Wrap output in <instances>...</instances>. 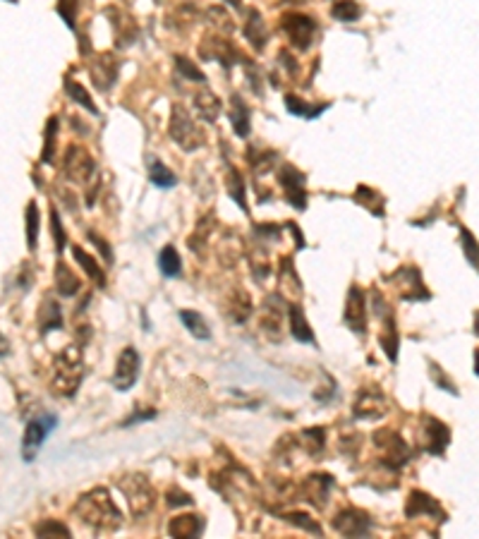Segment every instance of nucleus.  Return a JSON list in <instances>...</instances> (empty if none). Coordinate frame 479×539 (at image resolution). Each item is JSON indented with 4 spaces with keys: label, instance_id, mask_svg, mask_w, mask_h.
I'll use <instances>...</instances> for the list:
<instances>
[{
    "label": "nucleus",
    "instance_id": "nucleus-15",
    "mask_svg": "<svg viewBox=\"0 0 479 539\" xmlns=\"http://www.w3.org/2000/svg\"><path fill=\"white\" fill-rule=\"evenodd\" d=\"M386 412V403L381 398V393H377V398H374V391L367 393L362 391L359 393V400L355 403V415L357 417H381Z\"/></svg>",
    "mask_w": 479,
    "mask_h": 539
},
{
    "label": "nucleus",
    "instance_id": "nucleus-25",
    "mask_svg": "<svg viewBox=\"0 0 479 539\" xmlns=\"http://www.w3.org/2000/svg\"><path fill=\"white\" fill-rule=\"evenodd\" d=\"M180 321L185 324V328L192 333L194 338H204L206 340L209 336H211V331H209V326H206V321H204L201 314H196L192 310H185V312H180Z\"/></svg>",
    "mask_w": 479,
    "mask_h": 539
},
{
    "label": "nucleus",
    "instance_id": "nucleus-31",
    "mask_svg": "<svg viewBox=\"0 0 479 539\" xmlns=\"http://www.w3.org/2000/svg\"><path fill=\"white\" fill-rule=\"evenodd\" d=\"M38 537H70V528L60 520H43L36 525Z\"/></svg>",
    "mask_w": 479,
    "mask_h": 539
},
{
    "label": "nucleus",
    "instance_id": "nucleus-28",
    "mask_svg": "<svg viewBox=\"0 0 479 539\" xmlns=\"http://www.w3.org/2000/svg\"><path fill=\"white\" fill-rule=\"evenodd\" d=\"M331 15L338 19V22H355L362 15V10H359V5L355 0H336L331 8Z\"/></svg>",
    "mask_w": 479,
    "mask_h": 539
},
{
    "label": "nucleus",
    "instance_id": "nucleus-20",
    "mask_svg": "<svg viewBox=\"0 0 479 539\" xmlns=\"http://www.w3.org/2000/svg\"><path fill=\"white\" fill-rule=\"evenodd\" d=\"M379 343L389 355L391 362H396L398 360V331H396V321L391 319V314H386L384 317V333L379 336Z\"/></svg>",
    "mask_w": 479,
    "mask_h": 539
},
{
    "label": "nucleus",
    "instance_id": "nucleus-36",
    "mask_svg": "<svg viewBox=\"0 0 479 539\" xmlns=\"http://www.w3.org/2000/svg\"><path fill=\"white\" fill-rule=\"evenodd\" d=\"M175 63H178V70L182 72V77H187V80H192V82H204V72L196 68V65L189 61V58L178 56V58H175Z\"/></svg>",
    "mask_w": 479,
    "mask_h": 539
},
{
    "label": "nucleus",
    "instance_id": "nucleus-29",
    "mask_svg": "<svg viewBox=\"0 0 479 539\" xmlns=\"http://www.w3.org/2000/svg\"><path fill=\"white\" fill-rule=\"evenodd\" d=\"M63 326V314H60V307L56 305L53 300L43 302L41 307V331H53V328H60Z\"/></svg>",
    "mask_w": 479,
    "mask_h": 539
},
{
    "label": "nucleus",
    "instance_id": "nucleus-16",
    "mask_svg": "<svg viewBox=\"0 0 479 539\" xmlns=\"http://www.w3.org/2000/svg\"><path fill=\"white\" fill-rule=\"evenodd\" d=\"M245 36L247 41L254 46L257 51H264L266 46V27H264V19L257 10H249V19L245 22Z\"/></svg>",
    "mask_w": 479,
    "mask_h": 539
},
{
    "label": "nucleus",
    "instance_id": "nucleus-26",
    "mask_svg": "<svg viewBox=\"0 0 479 539\" xmlns=\"http://www.w3.org/2000/svg\"><path fill=\"white\" fill-rule=\"evenodd\" d=\"M285 106H288V110H290L293 115H300V117H319L326 108H329V103H321V106H310V103H305V101H302V98H298V96H285Z\"/></svg>",
    "mask_w": 479,
    "mask_h": 539
},
{
    "label": "nucleus",
    "instance_id": "nucleus-34",
    "mask_svg": "<svg viewBox=\"0 0 479 539\" xmlns=\"http://www.w3.org/2000/svg\"><path fill=\"white\" fill-rule=\"evenodd\" d=\"M77 10H80V0H58V15L65 19L70 29H75Z\"/></svg>",
    "mask_w": 479,
    "mask_h": 539
},
{
    "label": "nucleus",
    "instance_id": "nucleus-42",
    "mask_svg": "<svg viewBox=\"0 0 479 539\" xmlns=\"http://www.w3.org/2000/svg\"><path fill=\"white\" fill-rule=\"evenodd\" d=\"M475 374H477V377H479V347H477V350H475Z\"/></svg>",
    "mask_w": 479,
    "mask_h": 539
},
{
    "label": "nucleus",
    "instance_id": "nucleus-33",
    "mask_svg": "<svg viewBox=\"0 0 479 539\" xmlns=\"http://www.w3.org/2000/svg\"><path fill=\"white\" fill-rule=\"evenodd\" d=\"M56 132H58V117H51V122L46 125V147H43V163L53 161V151H56Z\"/></svg>",
    "mask_w": 479,
    "mask_h": 539
},
{
    "label": "nucleus",
    "instance_id": "nucleus-18",
    "mask_svg": "<svg viewBox=\"0 0 479 539\" xmlns=\"http://www.w3.org/2000/svg\"><path fill=\"white\" fill-rule=\"evenodd\" d=\"M231 122L235 127L238 137H249V130H252V120H249V110L245 106V101L235 94L233 96V108H231Z\"/></svg>",
    "mask_w": 479,
    "mask_h": 539
},
{
    "label": "nucleus",
    "instance_id": "nucleus-43",
    "mask_svg": "<svg viewBox=\"0 0 479 539\" xmlns=\"http://www.w3.org/2000/svg\"><path fill=\"white\" fill-rule=\"evenodd\" d=\"M226 3H231L233 8H240V3H242V0H226Z\"/></svg>",
    "mask_w": 479,
    "mask_h": 539
},
{
    "label": "nucleus",
    "instance_id": "nucleus-3",
    "mask_svg": "<svg viewBox=\"0 0 479 539\" xmlns=\"http://www.w3.org/2000/svg\"><path fill=\"white\" fill-rule=\"evenodd\" d=\"M168 135H170V140H173L180 149H185V151H194V149H199L201 144H204V135L196 130L194 120L189 117L187 110L180 108V106L173 108V117H170Z\"/></svg>",
    "mask_w": 479,
    "mask_h": 539
},
{
    "label": "nucleus",
    "instance_id": "nucleus-41",
    "mask_svg": "<svg viewBox=\"0 0 479 539\" xmlns=\"http://www.w3.org/2000/svg\"><path fill=\"white\" fill-rule=\"evenodd\" d=\"M8 352H10V340L5 338L3 333H0V357H5Z\"/></svg>",
    "mask_w": 479,
    "mask_h": 539
},
{
    "label": "nucleus",
    "instance_id": "nucleus-2",
    "mask_svg": "<svg viewBox=\"0 0 479 539\" xmlns=\"http://www.w3.org/2000/svg\"><path fill=\"white\" fill-rule=\"evenodd\" d=\"M82 381V357L80 350L72 347V350H65L60 357H56L53 365V389L63 396H72L77 391Z\"/></svg>",
    "mask_w": 479,
    "mask_h": 539
},
{
    "label": "nucleus",
    "instance_id": "nucleus-21",
    "mask_svg": "<svg viewBox=\"0 0 479 539\" xmlns=\"http://www.w3.org/2000/svg\"><path fill=\"white\" fill-rule=\"evenodd\" d=\"M149 180L161 189H170V187L178 185V177L170 173L168 166H163V163L156 159L149 161Z\"/></svg>",
    "mask_w": 479,
    "mask_h": 539
},
{
    "label": "nucleus",
    "instance_id": "nucleus-7",
    "mask_svg": "<svg viewBox=\"0 0 479 539\" xmlns=\"http://www.w3.org/2000/svg\"><path fill=\"white\" fill-rule=\"evenodd\" d=\"M137 377H140V355L135 347H125L113 374V386L117 391H127L135 386Z\"/></svg>",
    "mask_w": 479,
    "mask_h": 539
},
{
    "label": "nucleus",
    "instance_id": "nucleus-14",
    "mask_svg": "<svg viewBox=\"0 0 479 539\" xmlns=\"http://www.w3.org/2000/svg\"><path fill=\"white\" fill-rule=\"evenodd\" d=\"M201 530H204V520L199 516H180L168 525V532L173 537H199Z\"/></svg>",
    "mask_w": 479,
    "mask_h": 539
},
{
    "label": "nucleus",
    "instance_id": "nucleus-30",
    "mask_svg": "<svg viewBox=\"0 0 479 539\" xmlns=\"http://www.w3.org/2000/svg\"><path fill=\"white\" fill-rule=\"evenodd\" d=\"M226 185H228V192H231L233 199L240 204L242 211L249 214V211H247V199H245V182H242V177H240V173H238V170H235V168L228 170Z\"/></svg>",
    "mask_w": 479,
    "mask_h": 539
},
{
    "label": "nucleus",
    "instance_id": "nucleus-8",
    "mask_svg": "<svg viewBox=\"0 0 479 539\" xmlns=\"http://www.w3.org/2000/svg\"><path fill=\"white\" fill-rule=\"evenodd\" d=\"M278 182L285 192V199L290 202V206L295 209H305L307 206V192H305V175L300 170H295L293 166H283L278 173Z\"/></svg>",
    "mask_w": 479,
    "mask_h": 539
},
{
    "label": "nucleus",
    "instance_id": "nucleus-35",
    "mask_svg": "<svg viewBox=\"0 0 479 539\" xmlns=\"http://www.w3.org/2000/svg\"><path fill=\"white\" fill-rule=\"evenodd\" d=\"M463 247H465V256H468V261L472 266L477 268L479 271V245H477V240H475V235L470 233V230H465L463 228Z\"/></svg>",
    "mask_w": 479,
    "mask_h": 539
},
{
    "label": "nucleus",
    "instance_id": "nucleus-38",
    "mask_svg": "<svg viewBox=\"0 0 479 539\" xmlns=\"http://www.w3.org/2000/svg\"><path fill=\"white\" fill-rule=\"evenodd\" d=\"M288 520H290L293 525H300V528H305V530L314 532V535H321L319 523L310 520V516H305V513H293V516H288Z\"/></svg>",
    "mask_w": 479,
    "mask_h": 539
},
{
    "label": "nucleus",
    "instance_id": "nucleus-27",
    "mask_svg": "<svg viewBox=\"0 0 479 539\" xmlns=\"http://www.w3.org/2000/svg\"><path fill=\"white\" fill-rule=\"evenodd\" d=\"M65 91H68V96L72 98V101H77L80 106H84L89 110V113H94V115H98V108H96V103L91 101V96H89V91L82 87L80 82H75V80H65Z\"/></svg>",
    "mask_w": 479,
    "mask_h": 539
},
{
    "label": "nucleus",
    "instance_id": "nucleus-12",
    "mask_svg": "<svg viewBox=\"0 0 479 539\" xmlns=\"http://www.w3.org/2000/svg\"><path fill=\"white\" fill-rule=\"evenodd\" d=\"M426 439H429L426 451H429L431 456H443L446 446L451 444V429L441 422V419L426 417Z\"/></svg>",
    "mask_w": 479,
    "mask_h": 539
},
{
    "label": "nucleus",
    "instance_id": "nucleus-10",
    "mask_svg": "<svg viewBox=\"0 0 479 539\" xmlns=\"http://www.w3.org/2000/svg\"><path fill=\"white\" fill-rule=\"evenodd\" d=\"M345 324L357 333V336H364L367 331V305H364V295L355 286L347 295V307H345Z\"/></svg>",
    "mask_w": 479,
    "mask_h": 539
},
{
    "label": "nucleus",
    "instance_id": "nucleus-9",
    "mask_svg": "<svg viewBox=\"0 0 479 539\" xmlns=\"http://www.w3.org/2000/svg\"><path fill=\"white\" fill-rule=\"evenodd\" d=\"M65 173L77 182H87L91 173H94V161L84 149L70 147L68 154H65Z\"/></svg>",
    "mask_w": 479,
    "mask_h": 539
},
{
    "label": "nucleus",
    "instance_id": "nucleus-32",
    "mask_svg": "<svg viewBox=\"0 0 479 539\" xmlns=\"http://www.w3.org/2000/svg\"><path fill=\"white\" fill-rule=\"evenodd\" d=\"M36 240H38V206L31 202L27 206V242L31 249L36 247Z\"/></svg>",
    "mask_w": 479,
    "mask_h": 539
},
{
    "label": "nucleus",
    "instance_id": "nucleus-19",
    "mask_svg": "<svg viewBox=\"0 0 479 539\" xmlns=\"http://www.w3.org/2000/svg\"><path fill=\"white\" fill-rule=\"evenodd\" d=\"M194 106L199 110V117H204L209 122H214L221 113V101L211 91H199V94L194 96Z\"/></svg>",
    "mask_w": 479,
    "mask_h": 539
},
{
    "label": "nucleus",
    "instance_id": "nucleus-39",
    "mask_svg": "<svg viewBox=\"0 0 479 539\" xmlns=\"http://www.w3.org/2000/svg\"><path fill=\"white\" fill-rule=\"evenodd\" d=\"M51 219H53V235H56V247H58V252H63V247H65V235H63V226H60V219H58V214H56V211L51 214Z\"/></svg>",
    "mask_w": 479,
    "mask_h": 539
},
{
    "label": "nucleus",
    "instance_id": "nucleus-1",
    "mask_svg": "<svg viewBox=\"0 0 479 539\" xmlns=\"http://www.w3.org/2000/svg\"><path fill=\"white\" fill-rule=\"evenodd\" d=\"M75 513L80 516V520L89 528H94L98 532H113L117 525L122 523L120 511L115 508V503L110 501L108 491L94 489L89 494H84L80 501H77Z\"/></svg>",
    "mask_w": 479,
    "mask_h": 539
},
{
    "label": "nucleus",
    "instance_id": "nucleus-4",
    "mask_svg": "<svg viewBox=\"0 0 479 539\" xmlns=\"http://www.w3.org/2000/svg\"><path fill=\"white\" fill-rule=\"evenodd\" d=\"M280 27L290 38V43L298 51H307L314 43V34H317V22L307 15H300V12H293V15H285Z\"/></svg>",
    "mask_w": 479,
    "mask_h": 539
},
{
    "label": "nucleus",
    "instance_id": "nucleus-17",
    "mask_svg": "<svg viewBox=\"0 0 479 539\" xmlns=\"http://www.w3.org/2000/svg\"><path fill=\"white\" fill-rule=\"evenodd\" d=\"M72 256H75V259L80 261V264H82V268H84V271H87V276H89L91 281H94V283H96L98 288H103V286H106V273H103V268L96 264V259H94V256L84 252L82 247H72Z\"/></svg>",
    "mask_w": 479,
    "mask_h": 539
},
{
    "label": "nucleus",
    "instance_id": "nucleus-5",
    "mask_svg": "<svg viewBox=\"0 0 479 539\" xmlns=\"http://www.w3.org/2000/svg\"><path fill=\"white\" fill-rule=\"evenodd\" d=\"M56 424H58L56 415H41V417L31 419V422L27 424V429H24V444H22L24 460H31L36 456V451L41 449L43 439L56 429Z\"/></svg>",
    "mask_w": 479,
    "mask_h": 539
},
{
    "label": "nucleus",
    "instance_id": "nucleus-22",
    "mask_svg": "<svg viewBox=\"0 0 479 539\" xmlns=\"http://www.w3.org/2000/svg\"><path fill=\"white\" fill-rule=\"evenodd\" d=\"M80 278H77L75 273L70 271L65 264H58L56 268V288L58 293L65 295V298H72V295H77V291H80Z\"/></svg>",
    "mask_w": 479,
    "mask_h": 539
},
{
    "label": "nucleus",
    "instance_id": "nucleus-37",
    "mask_svg": "<svg viewBox=\"0 0 479 539\" xmlns=\"http://www.w3.org/2000/svg\"><path fill=\"white\" fill-rule=\"evenodd\" d=\"M429 374L436 379V384L441 386V389L451 391L453 396H458V389H456V386H453V381H451V379H446V374L441 372V367H438L436 362H431V365H429Z\"/></svg>",
    "mask_w": 479,
    "mask_h": 539
},
{
    "label": "nucleus",
    "instance_id": "nucleus-13",
    "mask_svg": "<svg viewBox=\"0 0 479 539\" xmlns=\"http://www.w3.org/2000/svg\"><path fill=\"white\" fill-rule=\"evenodd\" d=\"M405 513H408V518L431 516V513H436V516L443 518L441 506L434 501V496L424 494V491H412V494L408 496V506H405ZM443 520H446V518H443Z\"/></svg>",
    "mask_w": 479,
    "mask_h": 539
},
{
    "label": "nucleus",
    "instance_id": "nucleus-23",
    "mask_svg": "<svg viewBox=\"0 0 479 539\" xmlns=\"http://www.w3.org/2000/svg\"><path fill=\"white\" fill-rule=\"evenodd\" d=\"M159 266H161V273L168 276V278H175V276H180L182 271V259L178 254V249L173 245L163 247L161 254H159Z\"/></svg>",
    "mask_w": 479,
    "mask_h": 539
},
{
    "label": "nucleus",
    "instance_id": "nucleus-40",
    "mask_svg": "<svg viewBox=\"0 0 479 539\" xmlns=\"http://www.w3.org/2000/svg\"><path fill=\"white\" fill-rule=\"evenodd\" d=\"M89 240H91V242H96V245H98V247H101V254H103V256H106V259H108V261H110V259H113V252H110L108 242H103L101 238H98V235H96V233H89Z\"/></svg>",
    "mask_w": 479,
    "mask_h": 539
},
{
    "label": "nucleus",
    "instance_id": "nucleus-44",
    "mask_svg": "<svg viewBox=\"0 0 479 539\" xmlns=\"http://www.w3.org/2000/svg\"><path fill=\"white\" fill-rule=\"evenodd\" d=\"M475 331L479 333V312H477V317H475Z\"/></svg>",
    "mask_w": 479,
    "mask_h": 539
},
{
    "label": "nucleus",
    "instance_id": "nucleus-24",
    "mask_svg": "<svg viewBox=\"0 0 479 539\" xmlns=\"http://www.w3.org/2000/svg\"><path fill=\"white\" fill-rule=\"evenodd\" d=\"M290 326H293V336L298 338L300 343H314V333L310 324H307L305 312H302L298 305L290 307Z\"/></svg>",
    "mask_w": 479,
    "mask_h": 539
},
{
    "label": "nucleus",
    "instance_id": "nucleus-6",
    "mask_svg": "<svg viewBox=\"0 0 479 539\" xmlns=\"http://www.w3.org/2000/svg\"><path fill=\"white\" fill-rule=\"evenodd\" d=\"M374 528L372 518L357 508H345L333 518V530L345 537H364Z\"/></svg>",
    "mask_w": 479,
    "mask_h": 539
},
{
    "label": "nucleus",
    "instance_id": "nucleus-11",
    "mask_svg": "<svg viewBox=\"0 0 479 539\" xmlns=\"http://www.w3.org/2000/svg\"><path fill=\"white\" fill-rule=\"evenodd\" d=\"M117 70H120V63L115 61V56H101L94 65V70H91V75H94V84L98 87V91H108L113 89V84L117 80Z\"/></svg>",
    "mask_w": 479,
    "mask_h": 539
}]
</instances>
